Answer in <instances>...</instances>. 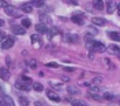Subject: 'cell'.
<instances>
[{"instance_id":"1","label":"cell","mask_w":120,"mask_h":106,"mask_svg":"<svg viewBox=\"0 0 120 106\" xmlns=\"http://www.w3.org/2000/svg\"><path fill=\"white\" fill-rule=\"evenodd\" d=\"M86 45H87V48L93 53V51H96V53H104L105 50H106V47H105V44L104 43H101V42H99V41H91V42H87L86 43Z\"/></svg>"},{"instance_id":"2","label":"cell","mask_w":120,"mask_h":106,"mask_svg":"<svg viewBox=\"0 0 120 106\" xmlns=\"http://www.w3.org/2000/svg\"><path fill=\"white\" fill-rule=\"evenodd\" d=\"M15 87L19 90H22V91H29L30 90V82H27V80L21 78V80L15 82Z\"/></svg>"},{"instance_id":"3","label":"cell","mask_w":120,"mask_h":106,"mask_svg":"<svg viewBox=\"0 0 120 106\" xmlns=\"http://www.w3.org/2000/svg\"><path fill=\"white\" fill-rule=\"evenodd\" d=\"M4 9H5V13L7 15H9V16H13V18H19L20 16V12L18 11V8L14 7V6H12V5L6 6Z\"/></svg>"},{"instance_id":"4","label":"cell","mask_w":120,"mask_h":106,"mask_svg":"<svg viewBox=\"0 0 120 106\" xmlns=\"http://www.w3.org/2000/svg\"><path fill=\"white\" fill-rule=\"evenodd\" d=\"M11 30L15 35H25L26 34V28L23 26H19V25H13L11 27Z\"/></svg>"},{"instance_id":"5","label":"cell","mask_w":120,"mask_h":106,"mask_svg":"<svg viewBox=\"0 0 120 106\" xmlns=\"http://www.w3.org/2000/svg\"><path fill=\"white\" fill-rule=\"evenodd\" d=\"M14 45V40L12 38V37H6L2 42H1V49H9V48H12Z\"/></svg>"},{"instance_id":"6","label":"cell","mask_w":120,"mask_h":106,"mask_svg":"<svg viewBox=\"0 0 120 106\" xmlns=\"http://www.w3.org/2000/svg\"><path fill=\"white\" fill-rule=\"evenodd\" d=\"M30 38H32V42H33V45H34L35 49H39L42 47V40H41L40 35L34 34V35L30 36Z\"/></svg>"},{"instance_id":"7","label":"cell","mask_w":120,"mask_h":106,"mask_svg":"<svg viewBox=\"0 0 120 106\" xmlns=\"http://www.w3.org/2000/svg\"><path fill=\"white\" fill-rule=\"evenodd\" d=\"M106 7H107V8H106L107 13H109V14H112V13L116 11V8L118 7V5H117L113 0H107V1H106Z\"/></svg>"},{"instance_id":"8","label":"cell","mask_w":120,"mask_h":106,"mask_svg":"<svg viewBox=\"0 0 120 106\" xmlns=\"http://www.w3.org/2000/svg\"><path fill=\"white\" fill-rule=\"evenodd\" d=\"M0 78L2 80H5V82L9 80V78H11V72H9V70L6 69V68H0Z\"/></svg>"},{"instance_id":"9","label":"cell","mask_w":120,"mask_h":106,"mask_svg":"<svg viewBox=\"0 0 120 106\" xmlns=\"http://www.w3.org/2000/svg\"><path fill=\"white\" fill-rule=\"evenodd\" d=\"M47 97L49 98V100H52V102H55V103H60L61 102V98H60V96L57 95V93H55L54 91H47Z\"/></svg>"},{"instance_id":"10","label":"cell","mask_w":120,"mask_h":106,"mask_svg":"<svg viewBox=\"0 0 120 106\" xmlns=\"http://www.w3.org/2000/svg\"><path fill=\"white\" fill-rule=\"evenodd\" d=\"M35 29H36V32L38 33H40V34H47L49 30H48V27H47V25H44V23H38L36 26H35Z\"/></svg>"},{"instance_id":"11","label":"cell","mask_w":120,"mask_h":106,"mask_svg":"<svg viewBox=\"0 0 120 106\" xmlns=\"http://www.w3.org/2000/svg\"><path fill=\"white\" fill-rule=\"evenodd\" d=\"M106 50H107L110 54H112V55H119L120 54V48L118 45H116V44H110V45L106 48Z\"/></svg>"},{"instance_id":"12","label":"cell","mask_w":120,"mask_h":106,"mask_svg":"<svg viewBox=\"0 0 120 106\" xmlns=\"http://www.w3.org/2000/svg\"><path fill=\"white\" fill-rule=\"evenodd\" d=\"M91 22L93 23V25H96V26H105L106 23H107V21L105 20V19H103V18H92L91 19Z\"/></svg>"},{"instance_id":"13","label":"cell","mask_w":120,"mask_h":106,"mask_svg":"<svg viewBox=\"0 0 120 106\" xmlns=\"http://www.w3.org/2000/svg\"><path fill=\"white\" fill-rule=\"evenodd\" d=\"M21 11L25 13H32L33 12V5L30 2H23L21 4Z\"/></svg>"},{"instance_id":"14","label":"cell","mask_w":120,"mask_h":106,"mask_svg":"<svg viewBox=\"0 0 120 106\" xmlns=\"http://www.w3.org/2000/svg\"><path fill=\"white\" fill-rule=\"evenodd\" d=\"M40 21L42 23H44V25H50L51 23V18L48 14L42 13V14H40Z\"/></svg>"},{"instance_id":"15","label":"cell","mask_w":120,"mask_h":106,"mask_svg":"<svg viewBox=\"0 0 120 106\" xmlns=\"http://www.w3.org/2000/svg\"><path fill=\"white\" fill-rule=\"evenodd\" d=\"M92 4H93V6H94L96 9H98V11L104 9V1L103 0H93Z\"/></svg>"},{"instance_id":"16","label":"cell","mask_w":120,"mask_h":106,"mask_svg":"<svg viewBox=\"0 0 120 106\" xmlns=\"http://www.w3.org/2000/svg\"><path fill=\"white\" fill-rule=\"evenodd\" d=\"M109 36H110L111 40L120 42V33L119 32H110V33H109Z\"/></svg>"},{"instance_id":"17","label":"cell","mask_w":120,"mask_h":106,"mask_svg":"<svg viewBox=\"0 0 120 106\" xmlns=\"http://www.w3.org/2000/svg\"><path fill=\"white\" fill-rule=\"evenodd\" d=\"M71 105H72V106H87V104H86L84 100L74 99V100H71Z\"/></svg>"},{"instance_id":"18","label":"cell","mask_w":120,"mask_h":106,"mask_svg":"<svg viewBox=\"0 0 120 106\" xmlns=\"http://www.w3.org/2000/svg\"><path fill=\"white\" fill-rule=\"evenodd\" d=\"M32 86H33L34 91H38V92H42V91H43V85H42L41 83H38V82H34Z\"/></svg>"},{"instance_id":"19","label":"cell","mask_w":120,"mask_h":106,"mask_svg":"<svg viewBox=\"0 0 120 106\" xmlns=\"http://www.w3.org/2000/svg\"><path fill=\"white\" fill-rule=\"evenodd\" d=\"M71 21H72V22H75V23H77V25H80V26L84 23V21H83L82 16H78V15H74V16L71 18Z\"/></svg>"},{"instance_id":"20","label":"cell","mask_w":120,"mask_h":106,"mask_svg":"<svg viewBox=\"0 0 120 106\" xmlns=\"http://www.w3.org/2000/svg\"><path fill=\"white\" fill-rule=\"evenodd\" d=\"M4 99H5V105L6 106H15L13 99L9 96H4Z\"/></svg>"},{"instance_id":"21","label":"cell","mask_w":120,"mask_h":106,"mask_svg":"<svg viewBox=\"0 0 120 106\" xmlns=\"http://www.w3.org/2000/svg\"><path fill=\"white\" fill-rule=\"evenodd\" d=\"M30 4L34 6V7H42L44 5V0H30Z\"/></svg>"},{"instance_id":"22","label":"cell","mask_w":120,"mask_h":106,"mask_svg":"<svg viewBox=\"0 0 120 106\" xmlns=\"http://www.w3.org/2000/svg\"><path fill=\"white\" fill-rule=\"evenodd\" d=\"M19 103H20V106H29V100L26 97H20Z\"/></svg>"},{"instance_id":"23","label":"cell","mask_w":120,"mask_h":106,"mask_svg":"<svg viewBox=\"0 0 120 106\" xmlns=\"http://www.w3.org/2000/svg\"><path fill=\"white\" fill-rule=\"evenodd\" d=\"M103 98H104L105 100H109V102H113V100H114V96H113L112 93H110V92H106V93L103 96Z\"/></svg>"},{"instance_id":"24","label":"cell","mask_w":120,"mask_h":106,"mask_svg":"<svg viewBox=\"0 0 120 106\" xmlns=\"http://www.w3.org/2000/svg\"><path fill=\"white\" fill-rule=\"evenodd\" d=\"M68 42H76V41H78V36L77 35H72V34H69V35L67 36V38H65Z\"/></svg>"},{"instance_id":"25","label":"cell","mask_w":120,"mask_h":106,"mask_svg":"<svg viewBox=\"0 0 120 106\" xmlns=\"http://www.w3.org/2000/svg\"><path fill=\"white\" fill-rule=\"evenodd\" d=\"M68 92L71 93V95H76V93H78L79 91H78V89H77L76 86H68Z\"/></svg>"},{"instance_id":"26","label":"cell","mask_w":120,"mask_h":106,"mask_svg":"<svg viewBox=\"0 0 120 106\" xmlns=\"http://www.w3.org/2000/svg\"><path fill=\"white\" fill-rule=\"evenodd\" d=\"M30 23H32V22H30L29 19H23V20L21 21V25H22L25 28H29V27H30Z\"/></svg>"},{"instance_id":"27","label":"cell","mask_w":120,"mask_h":106,"mask_svg":"<svg viewBox=\"0 0 120 106\" xmlns=\"http://www.w3.org/2000/svg\"><path fill=\"white\" fill-rule=\"evenodd\" d=\"M84 40H85V42H86V43H87V42L93 41V34H91V33L85 34V36H84Z\"/></svg>"},{"instance_id":"28","label":"cell","mask_w":120,"mask_h":106,"mask_svg":"<svg viewBox=\"0 0 120 106\" xmlns=\"http://www.w3.org/2000/svg\"><path fill=\"white\" fill-rule=\"evenodd\" d=\"M99 87L98 86H91L90 89H89V92L90 93H99Z\"/></svg>"},{"instance_id":"29","label":"cell","mask_w":120,"mask_h":106,"mask_svg":"<svg viewBox=\"0 0 120 106\" xmlns=\"http://www.w3.org/2000/svg\"><path fill=\"white\" fill-rule=\"evenodd\" d=\"M101 80H103V78H101L100 76H97V77H94V78L92 79V82H91V83H92V84H99Z\"/></svg>"},{"instance_id":"30","label":"cell","mask_w":120,"mask_h":106,"mask_svg":"<svg viewBox=\"0 0 120 106\" xmlns=\"http://www.w3.org/2000/svg\"><path fill=\"white\" fill-rule=\"evenodd\" d=\"M29 67H30L32 69H36V67H38V65H36V61H35V60H30V61H29Z\"/></svg>"},{"instance_id":"31","label":"cell","mask_w":120,"mask_h":106,"mask_svg":"<svg viewBox=\"0 0 120 106\" xmlns=\"http://www.w3.org/2000/svg\"><path fill=\"white\" fill-rule=\"evenodd\" d=\"M47 67H50V68H58V64L55 63V62H50V63H47L45 64Z\"/></svg>"},{"instance_id":"32","label":"cell","mask_w":120,"mask_h":106,"mask_svg":"<svg viewBox=\"0 0 120 106\" xmlns=\"http://www.w3.org/2000/svg\"><path fill=\"white\" fill-rule=\"evenodd\" d=\"M6 6H8V2H7V0H0V7H6Z\"/></svg>"},{"instance_id":"33","label":"cell","mask_w":120,"mask_h":106,"mask_svg":"<svg viewBox=\"0 0 120 106\" xmlns=\"http://www.w3.org/2000/svg\"><path fill=\"white\" fill-rule=\"evenodd\" d=\"M5 38H6V34L4 32H0V42H2Z\"/></svg>"},{"instance_id":"34","label":"cell","mask_w":120,"mask_h":106,"mask_svg":"<svg viewBox=\"0 0 120 106\" xmlns=\"http://www.w3.org/2000/svg\"><path fill=\"white\" fill-rule=\"evenodd\" d=\"M63 69H64V71H70V72L71 71H75V68H69V67H64Z\"/></svg>"},{"instance_id":"35","label":"cell","mask_w":120,"mask_h":106,"mask_svg":"<svg viewBox=\"0 0 120 106\" xmlns=\"http://www.w3.org/2000/svg\"><path fill=\"white\" fill-rule=\"evenodd\" d=\"M0 106H6L5 105V99H4V97H0Z\"/></svg>"},{"instance_id":"36","label":"cell","mask_w":120,"mask_h":106,"mask_svg":"<svg viewBox=\"0 0 120 106\" xmlns=\"http://www.w3.org/2000/svg\"><path fill=\"white\" fill-rule=\"evenodd\" d=\"M21 78H22V79H25V80H27V82H32V79H30V78H28V77H25V76H22Z\"/></svg>"},{"instance_id":"37","label":"cell","mask_w":120,"mask_h":106,"mask_svg":"<svg viewBox=\"0 0 120 106\" xmlns=\"http://www.w3.org/2000/svg\"><path fill=\"white\" fill-rule=\"evenodd\" d=\"M6 61H7V64H8V65H11V64H12V63H11V58H9L8 56L6 57Z\"/></svg>"},{"instance_id":"38","label":"cell","mask_w":120,"mask_h":106,"mask_svg":"<svg viewBox=\"0 0 120 106\" xmlns=\"http://www.w3.org/2000/svg\"><path fill=\"white\" fill-rule=\"evenodd\" d=\"M62 80H64V82H69L70 78H69V77H62Z\"/></svg>"},{"instance_id":"39","label":"cell","mask_w":120,"mask_h":106,"mask_svg":"<svg viewBox=\"0 0 120 106\" xmlns=\"http://www.w3.org/2000/svg\"><path fill=\"white\" fill-rule=\"evenodd\" d=\"M34 105H35V106H43V104H42V103H40V102H36Z\"/></svg>"},{"instance_id":"40","label":"cell","mask_w":120,"mask_h":106,"mask_svg":"<svg viewBox=\"0 0 120 106\" xmlns=\"http://www.w3.org/2000/svg\"><path fill=\"white\" fill-rule=\"evenodd\" d=\"M4 23H5V21H4L2 19H0V27H2V26H4Z\"/></svg>"},{"instance_id":"41","label":"cell","mask_w":120,"mask_h":106,"mask_svg":"<svg viewBox=\"0 0 120 106\" xmlns=\"http://www.w3.org/2000/svg\"><path fill=\"white\" fill-rule=\"evenodd\" d=\"M117 9H118V14H119V16H120V4H118V7H117Z\"/></svg>"}]
</instances>
